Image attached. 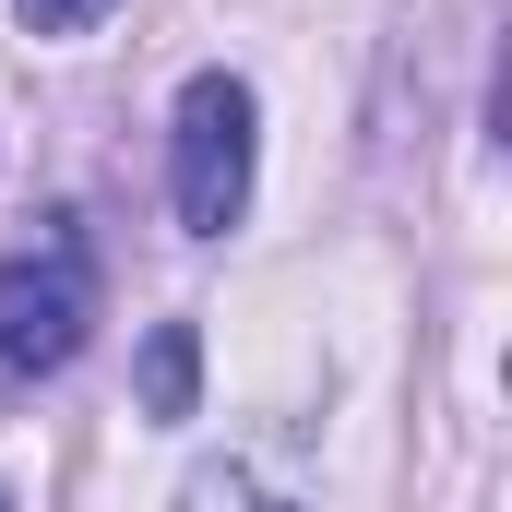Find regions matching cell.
<instances>
[{
	"instance_id": "obj_2",
	"label": "cell",
	"mask_w": 512,
	"mask_h": 512,
	"mask_svg": "<svg viewBox=\"0 0 512 512\" xmlns=\"http://www.w3.org/2000/svg\"><path fill=\"white\" fill-rule=\"evenodd\" d=\"M84 334H96V251H84V227L60 215V227H36L24 251L0 262V382H60L72 358H84Z\"/></svg>"
},
{
	"instance_id": "obj_5",
	"label": "cell",
	"mask_w": 512,
	"mask_h": 512,
	"mask_svg": "<svg viewBox=\"0 0 512 512\" xmlns=\"http://www.w3.org/2000/svg\"><path fill=\"white\" fill-rule=\"evenodd\" d=\"M12 12H24V36H96L120 0H12Z\"/></svg>"
},
{
	"instance_id": "obj_3",
	"label": "cell",
	"mask_w": 512,
	"mask_h": 512,
	"mask_svg": "<svg viewBox=\"0 0 512 512\" xmlns=\"http://www.w3.org/2000/svg\"><path fill=\"white\" fill-rule=\"evenodd\" d=\"M179 512H298V489L262 465V453H215L179 477Z\"/></svg>"
},
{
	"instance_id": "obj_6",
	"label": "cell",
	"mask_w": 512,
	"mask_h": 512,
	"mask_svg": "<svg viewBox=\"0 0 512 512\" xmlns=\"http://www.w3.org/2000/svg\"><path fill=\"white\" fill-rule=\"evenodd\" d=\"M0 512H12V489H0Z\"/></svg>"
},
{
	"instance_id": "obj_1",
	"label": "cell",
	"mask_w": 512,
	"mask_h": 512,
	"mask_svg": "<svg viewBox=\"0 0 512 512\" xmlns=\"http://www.w3.org/2000/svg\"><path fill=\"white\" fill-rule=\"evenodd\" d=\"M251 179H262V96L239 72H191L179 120H167V203H179V227L227 239L251 215Z\"/></svg>"
},
{
	"instance_id": "obj_4",
	"label": "cell",
	"mask_w": 512,
	"mask_h": 512,
	"mask_svg": "<svg viewBox=\"0 0 512 512\" xmlns=\"http://www.w3.org/2000/svg\"><path fill=\"white\" fill-rule=\"evenodd\" d=\"M191 405H203V334L155 322L143 334V417H191Z\"/></svg>"
}]
</instances>
